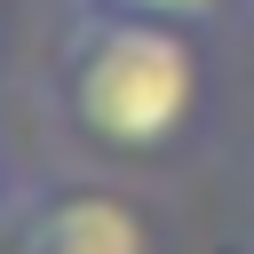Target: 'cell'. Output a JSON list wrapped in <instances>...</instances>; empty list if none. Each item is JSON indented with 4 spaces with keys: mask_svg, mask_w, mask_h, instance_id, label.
<instances>
[{
    "mask_svg": "<svg viewBox=\"0 0 254 254\" xmlns=\"http://www.w3.org/2000/svg\"><path fill=\"white\" fill-rule=\"evenodd\" d=\"M64 103L87 143L103 151H159L183 135L198 103V56L167 16L95 8L64 56Z\"/></svg>",
    "mask_w": 254,
    "mask_h": 254,
    "instance_id": "1",
    "label": "cell"
},
{
    "mask_svg": "<svg viewBox=\"0 0 254 254\" xmlns=\"http://www.w3.org/2000/svg\"><path fill=\"white\" fill-rule=\"evenodd\" d=\"M24 254H151L143 214L119 190H56L24 214Z\"/></svg>",
    "mask_w": 254,
    "mask_h": 254,
    "instance_id": "2",
    "label": "cell"
},
{
    "mask_svg": "<svg viewBox=\"0 0 254 254\" xmlns=\"http://www.w3.org/2000/svg\"><path fill=\"white\" fill-rule=\"evenodd\" d=\"M95 8H119V16H167V24H190V16H206L214 0H95Z\"/></svg>",
    "mask_w": 254,
    "mask_h": 254,
    "instance_id": "3",
    "label": "cell"
},
{
    "mask_svg": "<svg viewBox=\"0 0 254 254\" xmlns=\"http://www.w3.org/2000/svg\"><path fill=\"white\" fill-rule=\"evenodd\" d=\"M0 254H24V238H8V246H0Z\"/></svg>",
    "mask_w": 254,
    "mask_h": 254,
    "instance_id": "4",
    "label": "cell"
}]
</instances>
